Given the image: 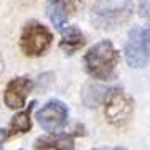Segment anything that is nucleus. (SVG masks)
<instances>
[{
    "mask_svg": "<svg viewBox=\"0 0 150 150\" xmlns=\"http://www.w3.org/2000/svg\"><path fill=\"white\" fill-rule=\"evenodd\" d=\"M119 51L114 48V45L109 40H102L88 50L84 54V66L89 76L94 79H112L115 68L119 64Z\"/></svg>",
    "mask_w": 150,
    "mask_h": 150,
    "instance_id": "f257e3e1",
    "label": "nucleus"
},
{
    "mask_svg": "<svg viewBox=\"0 0 150 150\" xmlns=\"http://www.w3.org/2000/svg\"><path fill=\"white\" fill-rule=\"evenodd\" d=\"M132 13V0H96L93 5L91 22L101 30H114L129 22Z\"/></svg>",
    "mask_w": 150,
    "mask_h": 150,
    "instance_id": "f03ea898",
    "label": "nucleus"
},
{
    "mask_svg": "<svg viewBox=\"0 0 150 150\" xmlns=\"http://www.w3.org/2000/svg\"><path fill=\"white\" fill-rule=\"evenodd\" d=\"M104 114L110 125L124 127L127 125L134 114V101L120 88L109 89L107 97L104 101Z\"/></svg>",
    "mask_w": 150,
    "mask_h": 150,
    "instance_id": "7ed1b4c3",
    "label": "nucleus"
},
{
    "mask_svg": "<svg viewBox=\"0 0 150 150\" xmlns=\"http://www.w3.org/2000/svg\"><path fill=\"white\" fill-rule=\"evenodd\" d=\"M53 33L45 27L43 23L30 20L25 23V27L20 35V48L27 56H41L46 50L51 46Z\"/></svg>",
    "mask_w": 150,
    "mask_h": 150,
    "instance_id": "20e7f679",
    "label": "nucleus"
},
{
    "mask_svg": "<svg viewBox=\"0 0 150 150\" xmlns=\"http://www.w3.org/2000/svg\"><path fill=\"white\" fill-rule=\"evenodd\" d=\"M149 38L147 31L140 27H134L129 31L127 43L124 48L125 53V61L130 68H144L149 61Z\"/></svg>",
    "mask_w": 150,
    "mask_h": 150,
    "instance_id": "39448f33",
    "label": "nucleus"
},
{
    "mask_svg": "<svg viewBox=\"0 0 150 150\" xmlns=\"http://www.w3.org/2000/svg\"><path fill=\"white\" fill-rule=\"evenodd\" d=\"M36 120L40 124V127L50 134L58 132L63 129L68 122V107L63 101L51 99L41 109L36 110Z\"/></svg>",
    "mask_w": 150,
    "mask_h": 150,
    "instance_id": "423d86ee",
    "label": "nucleus"
},
{
    "mask_svg": "<svg viewBox=\"0 0 150 150\" xmlns=\"http://www.w3.org/2000/svg\"><path fill=\"white\" fill-rule=\"evenodd\" d=\"M31 89H33V81L28 76L13 78L5 88V93H4L5 106L8 109H22V107H25L27 97L31 93Z\"/></svg>",
    "mask_w": 150,
    "mask_h": 150,
    "instance_id": "0eeeda50",
    "label": "nucleus"
},
{
    "mask_svg": "<svg viewBox=\"0 0 150 150\" xmlns=\"http://www.w3.org/2000/svg\"><path fill=\"white\" fill-rule=\"evenodd\" d=\"M35 150H74L73 134H50L38 137L33 144Z\"/></svg>",
    "mask_w": 150,
    "mask_h": 150,
    "instance_id": "6e6552de",
    "label": "nucleus"
},
{
    "mask_svg": "<svg viewBox=\"0 0 150 150\" xmlns=\"http://www.w3.org/2000/svg\"><path fill=\"white\" fill-rule=\"evenodd\" d=\"M61 33H63V36H61V41H59V48L66 54L76 53L86 43V38H84L83 31L78 27H66Z\"/></svg>",
    "mask_w": 150,
    "mask_h": 150,
    "instance_id": "1a4fd4ad",
    "label": "nucleus"
},
{
    "mask_svg": "<svg viewBox=\"0 0 150 150\" xmlns=\"http://www.w3.org/2000/svg\"><path fill=\"white\" fill-rule=\"evenodd\" d=\"M35 102H30L27 109L20 110L18 114H15L10 120V127L8 132L10 135H22V134H27L31 129V110L35 109Z\"/></svg>",
    "mask_w": 150,
    "mask_h": 150,
    "instance_id": "9d476101",
    "label": "nucleus"
},
{
    "mask_svg": "<svg viewBox=\"0 0 150 150\" xmlns=\"http://www.w3.org/2000/svg\"><path fill=\"white\" fill-rule=\"evenodd\" d=\"M46 13H48L50 22L53 23L58 31H63L66 28L68 10L61 0H48V4H46Z\"/></svg>",
    "mask_w": 150,
    "mask_h": 150,
    "instance_id": "9b49d317",
    "label": "nucleus"
},
{
    "mask_svg": "<svg viewBox=\"0 0 150 150\" xmlns=\"http://www.w3.org/2000/svg\"><path fill=\"white\" fill-rule=\"evenodd\" d=\"M109 89L97 86V84H88L83 91V101L88 107H97L99 104H104Z\"/></svg>",
    "mask_w": 150,
    "mask_h": 150,
    "instance_id": "f8f14e48",
    "label": "nucleus"
},
{
    "mask_svg": "<svg viewBox=\"0 0 150 150\" xmlns=\"http://www.w3.org/2000/svg\"><path fill=\"white\" fill-rule=\"evenodd\" d=\"M139 13L140 17L150 18V0H139Z\"/></svg>",
    "mask_w": 150,
    "mask_h": 150,
    "instance_id": "ddd939ff",
    "label": "nucleus"
},
{
    "mask_svg": "<svg viewBox=\"0 0 150 150\" xmlns=\"http://www.w3.org/2000/svg\"><path fill=\"white\" fill-rule=\"evenodd\" d=\"M10 137V132L7 129H0V150H2V145H4V142L7 140Z\"/></svg>",
    "mask_w": 150,
    "mask_h": 150,
    "instance_id": "4468645a",
    "label": "nucleus"
},
{
    "mask_svg": "<svg viewBox=\"0 0 150 150\" xmlns=\"http://www.w3.org/2000/svg\"><path fill=\"white\" fill-rule=\"evenodd\" d=\"M147 38H149V46H150V28L147 30Z\"/></svg>",
    "mask_w": 150,
    "mask_h": 150,
    "instance_id": "2eb2a0df",
    "label": "nucleus"
},
{
    "mask_svg": "<svg viewBox=\"0 0 150 150\" xmlns=\"http://www.w3.org/2000/svg\"><path fill=\"white\" fill-rule=\"evenodd\" d=\"M114 150H127V149H124V147H115Z\"/></svg>",
    "mask_w": 150,
    "mask_h": 150,
    "instance_id": "dca6fc26",
    "label": "nucleus"
},
{
    "mask_svg": "<svg viewBox=\"0 0 150 150\" xmlns=\"http://www.w3.org/2000/svg\"><path fill=\"white\" fill-rule=\"evenodd\" d=\"M94 150H97V149H94Z\"/></svg>",
    "mask_w": 150,
    "mask_h": 150,
    "instance_id": "f3484780",
    "label": "nucleus"
}]
</instances>
